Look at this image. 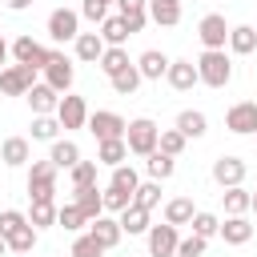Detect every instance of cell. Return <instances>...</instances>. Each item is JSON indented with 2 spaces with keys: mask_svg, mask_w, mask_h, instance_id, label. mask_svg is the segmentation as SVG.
<instances>
[{
  "mask_svg": "<svg viewBox=\"0 0 257 257\" xmlns=\"http://www.w3.org/2000/svg\"><path fill=\"white\" fill-rule=\"evenodd\" d=\"M189 225H193V233H197V237H205V241L221 233V221H217V213H201V209H197V217H193Z\"/></svg>",
  "mask_w": 257,
  "mask_h": 257,
  "instance_id": "cell-40",
  "label": "cell"
},
{
  "mask_svg": "<svg viewBox=\"0 0 257 257\" xmlns=\"http://www.w3.org/2000/svg\"><path fill=\"white\" fill-rule=\"evenodd\" d=\"M253 48H257V28H253V24H237V28H229V52L249 56Z\"/></svg>",
  "mask_w": 257,
  "mask_h": 257,
  "instance_id": "cell-24",
  "label": "cell"
},
{
  "mask_svg": "<svg viewBox=\"0 0 257 257\" xmlns=\"http://www.w3.org/2000/svg\"><path fill=\"white\" fill-rule=\"evenodd\" d=\"M76 60H84V64H100V56H104V40H100V32H80L76 40Z\"/></svg>",
  "mask_w": 257,
  "mask_h": 257,
  "instance_id": "cell-15",
  "label": "cell"
},
{
  "mask_svg": "<svg viewBox=\"0 0 257 257\" xmlns=\"http://www.w3.org/2000/svg\"><path fill=\"white\" fill-rule=\"evenodd\" d=\"M4 68H8V44L0 40V72H4Z\"/></svg>",
  "mask_w": 257,
  "mask_h": 257,
  "instance_id": "cell-52",
  "label": "cell"
},
{
  "mask_svg": "<svg viewBox=\"0 0 257 257\" xmlns=\"http://www.w3.org/2000/svg\"><path fill=\"white\" fill-rule=\"evenodd\" d=\"M100 40H104L108 48H120V44L128 40V28H124V20H120V16H108V20L100 24Z\"/></svg>",
  "mask_w": 257,
  "mask_h": 257,
  "instance_id": "cell-32",
  "label": "cell"
},
{
  "mask_svg": "<svg viewBox=\"0 0 257 257\" xmlns=\"http://www.w3.org/2000/svg\"><path fill=\"white\" fill-rule=\"evenodd\" d=\"M12 56H16V64H32L36 72H44V68H48V60H52V48L36 44L32 36H16V44H12Z\"/></svg>",
  "mask_w": 257,
  "mask_h": 257,
  "instance_id": "cell-7",
  "label": "cell"
},
{
  "mask_svg": "<svg viewBox=\"0 0 257 257\" xmlns=\"http://www.w3.org/2000/svg\"><path fill=\"white\" fill-rule=\"evenodd\" d=\"M225 128L237 137H257V100H237L225 112Z\"/></svg>",
  "mask_w": 257,
  "mask_h": 257,
  "instance_id": "cell-5",
  "label": "cell"
},
{
  "mask_svg": "<svg viewBox=\"0 0 257 257\" xmlns=\"http://www.w3.org/2000/svg\"><path fill=\"white\" fill-rule=\"evenodd\" d=\"M253 213H257V189H253Z\"/></svg>",
  "mask_w": 257,
  "mask_h": 257,
  "instance_id": "cell-54",
  "label": "cell"
},
{
  "mask_svg": "<svg viewBox=\"0 0 257 257\" xmlns=\"http://www.w3.org/2000/svg\"><path fill=\"white\" fill-rule=\"evenodd\" d=\"M213 181H217L221 189H237V185L245 181V161H241V157H217V161H213Z\"/></svg>",
  "mask_w": 257,
  "mask_h": 257,
  "instance_id": "cell-13",
  "label": "cell"
},
{
  "mask_svg": "<svg viewBox=\"0 0 257 257\" xmlns=\"http://www.w3.org/2000/svg\"><path fill=\"white\" fill-rule=\"evenodd\" d=\"M116 221H120V229H124L128 237H137V233H149V229H153V225H149V209H141V205H128Z\"/></svg>",
  "mask_w": 257,
  "mask_h": 257,
  "instance_id": "cell-27",
  "label": "cell"
},
{
  "mask_svg": "<svg viewBox=\"0 0 257 257\" xmlns=\"http://www.w3.org/2000/svg\"><path fill=\"white\" fill-rule=\"evenodd\" d=\"M28 108H32L36 116H56V108H60V92H56L52 84L36 80V84L28 88Z\"/></svg>",
  "mask_w": 257,
  "mask_h": 257,
  "instance_id": "cell-11",
  "label": "cell"
},
{
  "mask_svg": "<svg viewBox=\"0 0 257 257\" xmlns=\"http://www.w3.org/2000/svg\"><path fill=\"white\" fill-rule=\"evenodd\" d=\"M92 137H96V145L100 141H120L124 137V128H128V120L120 116V112H112V108H96V112H88V124H84Z\"/></svg>",
  "mask_w": 257,
  "mask_h": 257,
  "instance_id": "cell-3",
  "label": "cell"
},
{
  "mask_svg": "<svg viewBox=\"0 0 257 257\" xmlns=\"http://www.w3.org/2000/svg\"><path fill=\"white\" fill-rule=\"evenodd\" d=\"M197 76H201V84H209V88H225V84L233 80V60L225 56V48H205V52L197 56Z\"/></svg>",
  "mask_w": 257,
  "mask_h": 257,
  "instance_id": "cell-1",
  "label": "cell"
},
{
  "mask_svg": "<svg viewBox=\"0 0 257 257\" xmlns=\"http://www.w3.org/2000/svg\"><path fill=\"white\" fill-rule=\"evenodd\" d=\"M32 0H4V8H12V12H24Z\"/></svg>",
  "mask_w": 257,
  "mask_h": 257,
  "instance_id": "cell-51",
  "label": "cell"
},
{
  "mask_svg": "<svg viewBox=\"0 0 257 257\" xmlns=\"http://www.w3.org/2000/svg\"><path fill=\"white\" fill-rule=\"evenodd\" d=\"M72 60L64 56V52H52V60H48V68H44V84H52L56 92H68L72 88Z\"/></svg>",
  "mask_w": 257,
  "mask_h": 257,
  "instance_id": "cell-12",
  "label": "cell"
},
{
  "mask_svg": "<svg viewBox=\"0 0 257 257\" xmlns=\"http://www.w3.org/2000/svg\"><path fill=\"white\" fill-rule=\"evenodd\" d=\"M4 253H8V241H4V237H0V257H4Z\"/></svg>",
  "mask_w": 257,
  "mask_h": 257,
  "instance_id": "cell-53",
  "label": "cell"
},
{
  "mask_svg": "<svg viewBox=\"0 0 257 257\" xmlns=\"http://www.w3.org/2000/svg\"><path fill=\"white\" fill-rule=\"evenodd\" d=\"M177 133H181L185 141H197V137L209 133V116L197 112V108H185V112H177Z\"/></svg>",
  "mask_w": 257,
  "mask_h": 257,
  "instance_id": "cell-16",
  "label": "cell"
},
{
  "mask_svg": "<svg viewBox=\"0 0 257 257\" xmlns=\"http://www.w3.org/2000/svg\"><path fill=\"white\" fill-rule=\"evenodd\" d=\"M120 16H137V12H149V0H116Z\"/></svg>",
  "mask_w": 257,
  "mask_h": 257,
  "instance_id": "cell-49",
  "label": "cell"
},
{
  "mask_svg": "<svg viewBox=\"0 0 257 257\" xmlns=\"http://www.w3.org/2000/svg\"><path fill=\"white\" fill-rule=\"evenodd\" d=\"M133 205H141V209H157L161 205V181H141L137 185V193H133Z\"/></svg>",
  "mask_w": 257,
  "mask_h": 257,
  "instance_id": "cell-34",
  "label": "cell"
},
{
  "mask_svg": "<svg viewBox=\"0 0 257 257\" xmlns=\"http://www.w3.org/2000/svg\"><path fill=\"white\" fill-rule=\"evenodd\" d=\"M56 120H60V128H84V124H88V104H84V96L64 92V96H60V108H56Z\"/></svg>",
  "mask_w": 257,
  "mask_h": 257,
  "instance_id": "cell-9",
  "label": "cell"
},
{
  "mask_svg": "<svg viewBox=\"0 0 257 257\" xmlns=\"http://www.w3.org/2000/svg\"><path fill=\"white\" fill-rule=\"evenodd\" d=\"M157 141H161L157 120H149V116L128 120V128H124V145H128L133 157H149V153H157Z\"/></svg>",
  "mask_w": 257,
  "mask_h": 257,
  "instance_id": "cell-2",
  "label": "cell"
},
{
  "mask_svg": "<svg viewBox=\"0 0 257 257\" xmlns=\"http://www.w3.org/2000/svg\"><path fill=\"white\" fill-rule=\"evenodd\" d=\"M201 253H205V237H197V233L181 237V245H177V257H201Z\"/></svg>",
  "mask_w": 257,
  "mask_h": 257,
  "instance_id": "cell-47",
  "label": "cell"
},
{
  "mask_svg": "<svg viewBox=\"0 0 257 257\" xmlns=\"http://www.w3.org/2000/svg\"><path fill=\"white\" fill-rule=\"evenodd\" d=\"M88 233H92L104 249L120 245V237H124V229H120V221H116V217H96V221H88Z\"/></svg>",
  "mask_w": 257,
  "mask_h": 257,
  "instance_id": "cell-17",
  "label": "cell"
},
{
  "mask_svg": "<svg viewBox=\"0 0 257 257\" xmlns=\"http://www.w3.org/2000/svg\"><path fill=\"white\" fill-rule=\"evenodd\" d=\"M145 237H149V257H177V245H181L177 225H153Z\"/></svg>",
  "mask_w": 257,
  "mask_h": 257,
  "instance_id": "cell-10",
  "label": "cell"
},
{
  "mask_svg": "<svg viewBox=\"0 0 257 257\" xmlns=\"http://www.w3.org/2000/svg\"><path fill=\"white\" fill-rule=\"evenodd\" d=\"M193 217H197L193 197H173V201L165 205V225H189Z\"/></svg>",
  "mask_w": 257,
  "mask_h": 257,
  "instance_id": "cell-26",
  "label": "cell"
},
{
  "mask_svg": "<svg viewBox=\"0 0 257 257\" xmlns=\"http://www.w3.org/2000/svg\"><path fill=\"white\" fill-rule=\"evenodd\" d=\"M56 225H60V229H68V233H76V229H84V225H88V217L80 213V205H76V201H68V205H60V209H56Z\"/></svg>",
  "mask_w": 257,
  "mask_h": 257,
  "instance_id": "cell-31",
  "label": "cell"
},
{
  "mask_svg": "<svg viewBox=\"0 0 257 257\" xmlns=\"http://www.w3.org/2000/svg\"><path fill=\"white\" fill-rule=\"evenodd\" d=\"M56 165L52 161H32V169H28V185H40V181H56Z\"/></svg>",
  "mask_w": 257,
  "mask_h": 257,
  "instance_id": "cell-45",
  "label": "cell"
},
{
  "mask_svg": "<svg viewBox=\"0 0 257 257\" xmlns=\"http://www.w3.org/2000/svg\"><path fill=\"white\" fill-rule=\"evenodd\" d=\"M28 197H32V201H48V205H52V197H56V181H40V185H28Z\"/></svg>",
  "mask_w": 257,
  "mask_h": 257,
  "instance_id": "cell-48",
  "label": "cell"
},
{
  "mask_svg": "<svg viewBox=\"0 0 257 257\" xmlns=\"http://www.w3.org/2000/svg\"><path fill=\"white\" fill-rule=\"evenodd\" d=\"M104 4H112V0H104Z\"/></svg>",
  "mask_w": 257,
  "mask_h": 257,
  "instance_id": "cell-55",
  "label": "cell"
},
{
  "mask_svg": "<svg viewBox=\"0 0 257 257\" xmlns=\"http://www.w3.org/2000/svg\"><path fill=\"white\" fill-rule=\"evenodd\" d=\"M217 237H225V245H245V241L253 237V225H249L245 217H225V225H221Z\"/></svg>",
  "mask_w": 257,
  "mask_h": 257,
  "instance_id": "cell-28",
  "label": "cell"
},
{
  "mask_svg": "<svg viewBox=\"0 0 257 257\" xmlns=\"http://www.w3.org/2000/svg\"><path fill=\"white\" fill-rule=\"evenodd\" d=\"M145 169H149V177H153V181H169V177L177 173V157H165V153L157 149V153H149V157H145Z\"/></svg>",
  "mask_w": 257,
  "mask_h": 257,
  "instance_id": "cell-29",
  "label": "cell"
},
{
  "mask_svg": "<svg viewBox=\"0 0 257 257\" xmlns=\"http://www.w3.org/2000/svg\"><path fill=\"white\" fill-rule=\"evenodd\" d=\"M72 193H76L72 201L80 205V213H84L88 221H96V217H104V193H100L96 185H92V189H72Z\"/></svg>",
  "mask_w": 257,
  "mask_h": 257,
  "instance_id": "cell-21",
  "label": "cell"
},
{
  "mask_svg": "<svg viewBox=\"0 0 257 257\" xmlns=\"http://www.w3.org/2000/svg\"><path fill=\"white\" fill-rule=\"evenodd\" d=\"M96 185V161H80L72 169V189H92Z\"/></svg>",
  "mask_w": 257,
  "mask_h": 257,
  "instance_id": "cell-42",
  "label": "cell"
},
{
  "mask_svg": "<svg viewBox=\"0 0 257 257\" xmlns=\"http://www.w3.org/2000/svg\"><path fill=\"white\" fill-rule=\"evenodd\" d=\"M128 64H133V60H128V52H124V48H104V56H100V72H104L108 80H112L116 72H124Z\"/></svg>",
  "mask_w": 257,
  "mask_h": 257,
  "instance_id": "cell-33",
  "label": "cell"
},
{
  "mask_svg": "<svg viewBox=\"0 0 257 257\" xmlns=\"http://www.w3.org/2000/svg\"><path fill=\"white\" fill-rule=\"evenodd\" d=\"M28 225H32V229H48V225H56V205H48V201H32V209H28Z\"/></svg>",
  "mask_w": 257,
  "mask_h": 257,
  "instance_id": "cell-35",
  "label": "cell"
},
{
  "mask_svg": "<svg viewBox=\"0 0 257 257\" xmlns=\"http://www.w3.org/2000/svg\"><path fill=\"white\" fill-rule=\"evenodd\" d=\"M112 189H120V193H137V185H141V177H137V169L133 165H116L112 169V181H108Z\"/></svg>",
  "mask_w": 257,
  "mask_h": 257,
  "instance_id": "cell-37",
  "label": "cell"
},
{
  "mask_svg": "<svg viewBox=\"0 0 257 257\" xmlns=\"http://www.w3.org/2000/svg\"><path fill=\"white\" fill-rule=\"evenodd\" d=\"M221 201H225V213H229V217H245V213L253 209V193L241 189V185H237V189H225Z\"/></svg>",
  "mask_w": 257,
  "mask_h": 257,
  "instance_id": "cell-25",
  "label": "cell"
},
{
  "mask_svg": "<svg viewBox=\"0 0 257 257\" xmlns=\"http://www.w3.org/2000/svg\"><path fill=\"white\" fill-rule=\"evenodd\" d=\"M32 84H36V68L32 64H8L0 72V92L4 96H28Z\"/></svg>",
  "mask_w": 257,
  "mask_h": 257,
  "instance_id": "cell-4",
  "label": "cell"
},
{
  "mask_svg": "<svg viewBox=\"0 0 257 257\" xmlns=\"http://www.w3.org/2000/svg\"><path fill=\"white\" fill-rule=\"evenodd\" d=\"M124 161H128V145H124V137H120V141H100V145H96V165L116 169V165H124Z\"/></svg>",
  "mask_w": 257,
  "mask_h": 257,
  "instance_id": "cell-23",
  "label": "cell"
},
{
  "mask_svg": "<svg viewBox=\"0 0 257 257\" xmlns=\"http://www.w3.org/2000/svg\"><path fill=\"white\" fill-rule=\"evenodd\" d=\"M24 225H28V217H24L20 209H4V213H0V237H4V241H8L16 229H24Z\"/></svg>",
  "mask_w": 257,
  "mask_h": 257,
  "instance_id": "cell-44",
  "label": "cell"
},
{
  "mask_svg": "<svg viewBox=\"0 0 257 257\" xmlns=\"http://www.w3.org/2000/svg\"><path fill=\"white\" fill-rule=\"evenodd\" d=\"M149 20L161 28L181 24V0H149Z\"/></svg>",
  "mask_w": 257,
  "mask_h": 257,
  "instance_id": "cell-18",
  "label": "cell"
},
{
  "mask_svg": "<svg viewBox=\"0 0 257 257\" xmlns=\"http://www.w3.org/2000/svg\"><path fill=\"white\" fill-rule=\"evenodd\" d=\"M128 205H133V193H120V189H112V185L104 189V213H116V217H120Z\"/></svg>",
  "mask_w": 257,
  "mask_h": 257,
  "instance_id": "cell-43",
  "label": "cell"
},
{
  "mask_svg": "<svg viewBox=\"0 0 257 257\" xmlns=\"http://www.w3.org/2000/svg\"><path fill=\"white\" fill-rule=\"evenodd\" d=\"M28 157H32V149H28V141H24V137H8V141L0 145V161H4L8 169H20Z\"/></svg>",
  "mask_w": 257,
  "mask_h": 257,
  "instance_id": "cell-22",
  "label": "cell"
},
{
  "mask_svg": "<svg viewBox=\"0 0 257 257\" xmlns=\"http://www.w3.org/2000/svg\"><path fill=\"white\" fill-rule=\"evenodd\" d=\"M141 80H145V76H141V68H137V64H128V68H124V72H116L108 84H112V92H116V96H133V92L141 88Z\"/></svg>",
  "mask_w": 257,
  "mask_h": 257,
  "instance_id": "cell-30",
  "label": "cell"
},
{
  "mask_svg": "<svg viewBox=\"0 0 257 257\" xmlns=\"http://www.w3.org/2000/svg\"><path fill=\"white\" fill-rule=\"evenodd\" d=\"M169 56L165 52H157V48H149V52H141V60H137V68H141V76L145 80H161L165 72H169Z\"/></svg>",
  "mask_w": 257,
  "mask_h": 257,
  "instance_id": "cell-19",
  "label": "cell"
},
{
  "mask_svg": "<svg viewBox=\"0 0 257 257\" xmlns=\"http://www.w3.org/2000/svg\"><path fill=\"white\" fill-rule=\"evenodd\" d=\"M165 80H169L177 92H189L193 84H201V76H197V64H193V60H173V64H169V72H165Z\"/></svg>",
  "mask_w": 257,
  "mask_h": 257,
  "instance_id": "cell-14",
  "label": "cell"
},
{
  "mask_svg": "<svg viewBox=\"0 0 257 257\" xmlns=\"http://www.w3.org/2000/svg\"><path fill=\"white\" fill-rule=\"evenodd\" d=\"M48 36H52L56 44L76 40V36H80V12H72V8H52V12H48Z\"/></svg>",
  "mask_w": 257,
  "mask_h": 257,
  "instance_id": "cell-6",
  "label": "cell"
},
{
  "mask_svg": "<svg viewBox=\"0 0 257 257\" xmlns=\"http://www.w3.org/2000/svg\"><path fill=\"white\" fill-rule=\"evenodd\" d=\"M48 161H52L56 169H68V173H72V169L80 165V149H76V141H68V137H64V141H52Z\"/></svg>",
  "mask_w": 257,
  "mask_h": 257,
  "instance_id": "cell-20",
  "label": "cell"
},
{
  "mask_svg": "<svg viewBox=\"0 0 257 257\" xmlns=\"http://www.w3.org/2000/svg\"><path fill=\"white\" fill-rule=\"evenodd\" d=\"M104 253H108V249H104L92 233H80V237L72 241V249H68V257H104Z\"/></svg>",
  "mask_w": 257,
  "mask_h": 257,
  "instance_id": "cell-36",
  "label": "cell"
},
{
  "mask_svg": "<svg viewBox=\"0 0 257 257\" xmlns=\"http://www.w3.org/2000/svg\"><path fill=\"white\" fill-rule=\"evenodd\" d=\"M197 36H201V44H205V48H225V44H229V24H225V16H221V12L201 16Z\"/></svg>",
  "mask_w": 257,
  "mask_h": 257,
  "instance_id": "cell-8",
  "label": "cell"
},
{
  "mask_svg": "<svg viewBox=\"0 0 257 257\" xmlns=\"http://www.w3.org/2000/svg\"><path fill=\"white\" fill-rule=\"evenodd\" d=\"M36 233H40V229H32V225L16 229V233L8 237V253H32V249H36Z\"/></svg>",
  "mask_w": 257,
  "mask_h": 257,
  "instance_id": "cell-38",
  "label": "cell"
},
{
  "mask_svg": "<svg viewBox=\"0 0 257 257\" xmlns=\"http://www.w3.org/2000/svg\"><path fill=\"white\" fill-rule=\"evenodd\" d=\"M157 149H161L165 157H181V153H185V137H181L177 128H161V141H157Z\"/></svg>",
  "mask_w": 257,
  "mask_h": 257,
  "instance_id": "cell-41",
  "label": "cell"
},
{
  "mask_svg": "<svg viewBox=\"0 0 257 257\" xmlns=\"http://www.w3.org/2000/svg\"><path fill=\"white\" fill-rule=\"evenodd\" d=\"M60 120L56 116H32V141H60Z\"/></svg>",
  "mask_w": 257,
  "mask_h": 257,
  "instance_id": "cell-39",
  "label": "cell"
},
{
  "mask_svg": "<svg viewBox=\"0 0 257 257\" xmlns=\"http://www.w3.org/2000/svg\"><path fill=\"white\" fill-rule=\"evenodd\" d=\"M80 16L92 20V24H104V20H108V4H104V0H84V4H80Z\"/></svg>",
  "mask_w": 257,
  "mask_h": 257,
  "instance_id": "cell-46",
  "label": "cell"
},
{
  "mask_svg": "<svg viewBox=\"0 0 257 257\" xmlns=\"http://www.w3.org/2000/svg\"><path fill=\"white\" fill-rule=\"evenodd\" d=\"M120 20H124V28H128V36H133V32H141V28L149 24V12H137V16H120Z\"/></svg>",
  "mask_w": 257,
  "mask_h": 257,
  "instance_id": "cell-50",
  "label": "cell"
}]
</instances>
